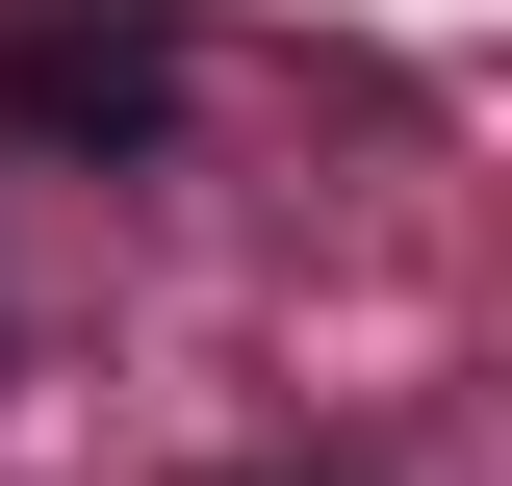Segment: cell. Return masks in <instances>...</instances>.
Wrapping results in <instances>:
<instances>
[{"mask_svg": "<svg viewBox=\"0 0 512 486\" xmlns=\"http://www.w3.org/2000/svg\"><path fill=\"white\" fill-rule=\"evenodd\" d=\"M0 128L26 154H154L180 128V26L154 0H0Z\"/></svg>", "mask_w": 512, "mask_h": 486, "instance_id": "6da1fadb", "label": "cell"}]
</instances>
